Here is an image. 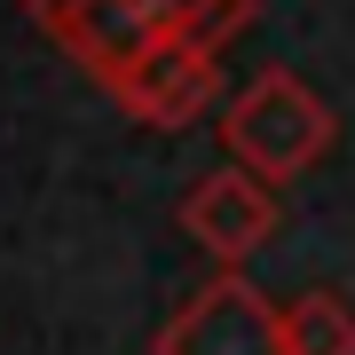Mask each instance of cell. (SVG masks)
I'll list each match as a JSON object with an SVG mask.
<instances>
[{
	"mask_svg": "<svg viewBox=\"0 0 355 355\" xmlns=\"http://www.w3.org/2000/svg\"><path fill=\"white\" fill-rule=\"evenodd\" d=\"M214 135H221V150H229L237 174L284 190V182H300L308 166L340 142V119H331V103L308 87L300 71L268 64V71H253L237 95L221 103V127Z\"/></svg>",
	"mask_w": 355,
	"mask_h": 355,
	"instance_id": "1",
	"label": "cell"
},
{
	"mask_svg": "<svg viewBox=\"0 0 355 355\" xmlns=\"http://www.w3.org/2000/svg\"><path fill=\"white\" fill-rule=\"evenodd\" d=\"M150 355H284V308L261 284H245L237 268H221L158 324Z\"/></svg>",
	"mask_w": 355,
	"mask_h": 355,
	"instance_id": "2",
	"label": "cell"
},
{
	"mask_svg": "<svg viewBox=\"0 0 355 355\" xmlns=\"http://www.w3.org/2000/svg\"><path fill=\"white\" fill-rule=\"evenodd\" d=\"M174 221H182V237H190L198 253H214L221 268H245L268 237H277V190L253 182V174H237V166H221V174H198L190 190H182Z\"/></svg>",
	"mask_w": 355,
	"mask_h": 355,
	"instance_id": "3",
	"label": "cell"
},
{
	"mask_svg": "<svg viewBox=\"0 0 355 355\" xmlns=\"http://www.w3.org/2000/svg\"><path fill=\"white\" fill-rule=\"evenodd\" d=\"M32 24L48 32L95 87H119V79L158 48V32L135 16V0H32Z\"/></svg>",
	"mask_w": 355,
	"mask_h": 355,
	"instance_id": "4",
	"label": "cell"
},
{
	"mask_svg": "<svg viewBox=\"0 0 355 355\" xmlns=\"http://www.w3.org/2000/svg\"><path fill=\"white\" fill-rule=\"evenodd\" d=\"M214 95H221V48H205V40H158V48L111 87L119 111L142 119V127H158V135L190 127Z\"/></svg>",
	"mask_w": 355,
	"mask_h": 355,
	"instance_id": "5",
	"label": "cell"
},
{
	"mask_svg": "<svg viewBox=\"0 0 355 355\" xmlns=\"http://www.w3.org/2000/svg\"><path fill=\"white\" fill-rule=\"evenodd\" d=\"M135 16L158 40H205V48H229V40L253 24V0H135Z\"/></svg>",
	"mask_w": 355,
	"mask_h": 355,
	"instance_id": "6",
	"label": "cell"
},
{
	"mask_svg": "<svg viewBox=\"0 0 355 355\" xmlns=\"http://www.w3.org/2000/svg\"><path fill=\"white\" fill-rule=\"evenodd\" d=\"M284 355H355V308L340 292L284 300Z\"/></svg>",
	"mask_w": 355,
	"mask_h": 355,
	"instance_id": "7",
	"label": "cell"
}]
</instances>
